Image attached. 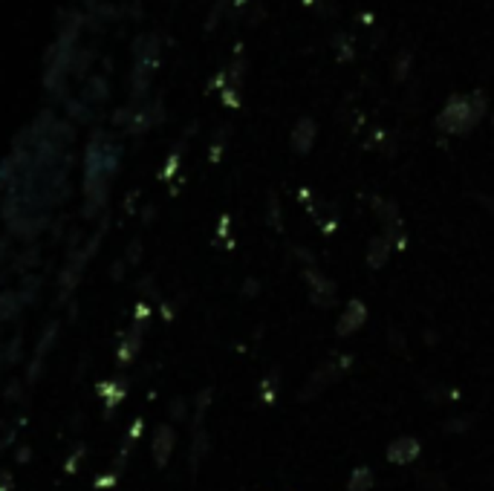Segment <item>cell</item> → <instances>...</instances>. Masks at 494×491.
<instances>
[{
    "mask_svg": "<svg viewBox=\"0 0 494 491\" xmlns=\"http://www.w3.org/2000/svg\"><path fill=\"white\" fill-rule=\"evenodd\" d=\"M486 113H489V98L480 90L469 96H451L434 125L448 136H465L486 119Z\"/></svg>",
    "mask_w": 494,
    "mask_h": 491,
    "instance_id": "1",
    "label": "cell"
},
{
    "mask_svg": "<svg viewBox=\"0 0 494 491\" xmlns=\"http://www.w3.org/2000/svg\"><path fill=\"white\" fill-rule=\"evenodd\" d=\"M350 365H352V356H335V358H327L324 365L316 370V373H309V379H306V384L301 387V402H306V399H316L321 390H327L333 382H338L342 375L350 370Z\"/></svg>",
    "mask_w": 494,
    "mask_h": 491,
    "instance_id": "2",
    "label": "cell"
},
{
    "mask_svg": "<svg viewBox=\"0 0 494 491\" xmlns=\"http://www.w3.org/2000/svg\"><path fill=\"white\" fill-rule=\"evenodd\" d=\"M304 278H306V286H309V301L316 303V307L327 310L335 303V283L327 278V274H321L316 266L304 269Z\"/></svg>",
    "mask_w": 494,
    "mask_h": 491,
    "instance_id": "3",
    "label": "cell"
},
{
    "mask_svg": "<svg viewBox=\"0 0 494 491\" xmlns=\"http://www.w3.org/2000/svg\"><path fill=\"white\" fill-rule=\"evenodd\" d=\"M367 324V307H364V301H347V307L344 312L338 315V324H335V336L338 338H347L352 336V332H359L361 327Z\"/></svg>",
    "mask_w": 494,
    "mask_h": 491,
    "instance_id": "4",
    "label": "cell"
},
{
    "mask_svg": "<svg viewBox=\"0 0 494 491\" xmlns=\"http://www.w3.org/2000/svg\"><path fill=\"white\" fill-rule=\"evenodd\" d=\"M422 454V442L416 437H397L388 445V462L393 466H411Z\"/></svg>",
    "mask_w": 494,
    "mask_h": 491,
    "instance_id": "5",
    "label": "cell"
},
{
    "mask_svg": "<svg viewBox=\"0 0 494 491\" xmlns=\"http://www.w3.org/2000/svg\"><path fill=\"white\" fill-rule=\"evenodd\" d=\"M316 136H318L316 119H309V116H301L298 125L292 127V151L298 153V156H306L309 151H313Z\"/></svg>",
    "mask_w": 494,
    "mask_h": 491,
    "instance_id": "6",
    "label": "cell"
},
{
    "mask_svg": "<svg viewBox=\"0 0 494 491\" xmlns=\"http://www.w3.org/2000/svg\"><path fill=\"white\" fill-rule=\"evenodd\" d=\"M390 255H393L390 240L385 235H376L370 243H367V255L364 257H367V266H370V269H382V266H388Z\"/></svg>",
    "mask_w": 494,
    "mask_h": 491,
    "instance_id": "7",
    "label": "cell"
},
{
    "mask_svg": "<svg viewBox=\"0 0 494 491\" xmlns=\"http://www.w3.org/2000/svg\"><path fill=\"white\" fill-rule=\"evenodd\" d=\"M376 486V474L370 466H356V471L350 474L347 491H370Z\"/></svg>",
    "mask_w": 494,
    "mask_h": 491,
    "instance_id": "8",
    "label": "cell"
},
{
    "mask_svg": "<svg viewBox=\"0 0 494 491\" xmlns=\"http://www.w3.org/2000/svg\"><path fill=\"white\" fill-rule=\"evenodd\" d=\"M411 64H414V55L407 52V50H402V52L397 55V64H393V79H397V81H405V79H407V72H411Z\"/></svg>",
    "mask_w": 494,
    "mask_h": 491,
    "instance_id": "9",
    "label": "cell"
},
{
    "mask_svg": "<svg viewBox=\"0 0 494 491\" xmlns=\"http://www.w3.org/2000/svg\"><path fill=\"white\" fill-rule=\"evenodd\" d=\"M471 422H451V425H445V431H462V428H469Z\"/></svg>",
    "mask_w": 494,
    "mask_h": 491,
    "instance_id": "10",
    "label": "cell"
},
{
    "mask_svg": "<svg viewBox=\"0 0 494 491\" xmlns=\"http://www.w3.org/2000/svg\"><path fill=\"white\" fill-rule=\"evenodd\" d=\"M491 125H494V113H491Z\"/></svg>",
    "mask_w": 494,
    "mask_h": 491,
    "instance_id": "11",
    "label": "cell"
}]
</instances>
